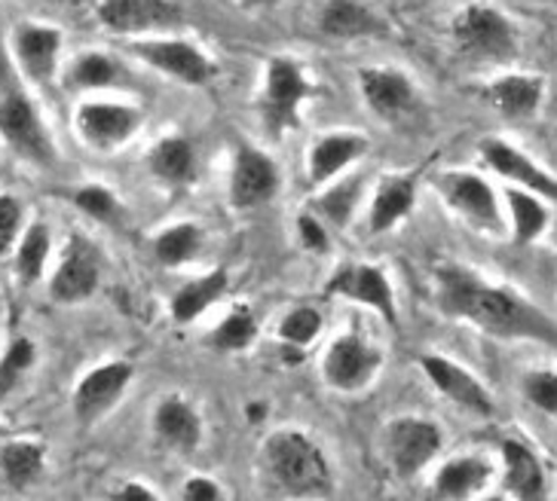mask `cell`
<instances>
[{
	"label": "cell",
	"instance_id": "obj_1",
	"mask_svg": "<svg viewBox=\"0 0 557 501\" xmlns=\"http://www.w3.org/2000/svg\"><path fill=\"white\" fill-rule=\"evenodd\" d=\"M435 303L447 318L484 330L496 340H536L555 346L557 327L552 315L533 306L508 285H493L457 263L435 266Z\"/></svg>",
	"mask_w": 557,
	"mask_h": 501
},
{
	"label": "cell",
	"instance_id": "obj_2",
	"mask_svg": "<svg viewBox=\"0 0 557 501\" xmlns=\"http://www.w3.org/2000/svg\"><path fill=\"white\" fill-rule=\"evenodd\" d=\"M263 468L270 480L288 496H325L331 492V465L319 443L297 428L273 431L263 443Z\"/></svg>",
	"mask_w": 557,
	"mask_h": 501
},
{
	"label": "cell",
	"instance_id": "obj_3",
	"mask_svg": "<svg viewBox=\"0 0 557 501\" xmlns=\"http://www.w3.org/2000/svg\"><path fill=\"white\" fill-rule=\"evenodd\" d=\"M0 138L13 153L34 165L50 168L55 162V147L50 141L47 123L32 96L25 92L16 67L10 65L3 43H0Z\"/></svg>",
	"mask_w": 557,
	"mask_h": 501
},
{
	"label": "cell",
	"instance_id": "obj_4",
	"mask_svg": "<svg viewBox=\"0 0 557 501\" xmlns=\"http://www.w3.org/2000/svg\"><path fill=\"white\" fill-rule=\"evenodd\" d=\"M450 37L466 59H478V62L503 65V62H511L521 49L515 22L487 0H475L469 7H462L450 25Z\"/></svg>",
	"mask_w": 557,
	"mask_h": 501
},
{
	"label": "cell",
	"instance_id": "obj_5",
	"mask_svg": "<svg viewBox=\"0 0 557 501\" xmlns=\"http://www.w3.org/2000/svg\"><path fill=\"white\" fill-rule=\"evenodd\" d=\"M319 96V86L307 77L304 62L292 55H273L263 67L261 89V116L267 131L282 138L285 131L300 126V108L304 101Z\"/></svg>",
	"mask_w": 557,
	"mask_h": 501
},
{
	"label": "cell",
	"instance_id": "obj_6",
	"mask_svg": "<svg viewBox=\"0 0 557 501\" xmlns=\"http://www.w3.org/2000/svg\"><path fill=\"white\" fill-rule=\"evenodd\" d=\"M96 18L101 28L123 37L181 32L187 25V13L178 0H99Z\"/></svg>",
	"mask_w": 557,
	"mask_h": 501
},
{
	"label": "cell",
	"instance_id": "obj_7",
	"mask_svg": "<svg viewBox=\"0 0 557 501\" xmlns=\"http://www.w3.org/2000/svg\"><path fill=\"white\" fill-rule=\"evenodd\" d=\"M442 450V428L435 422L401 416L393 419L383 431V453L389 459L395 477L410 480Z\"/></svg>",
	"mask_w": 557,
	"mask_h": 501
},
{
	"label": "cell",
	"instance_id": "obj_8",
	"mask_svg": "<svg viewBox=\"0 0 557 501\" xmlns=\"http://www.w3.org/2000/svg\"><path fill=\"white\" fill-rule=\"evenodd\" d=\"M132 52L148 62L150 67H157L160 74L172 77V80L187 83V86H209L218 77V65L194 47L190 40L181 37H150V40H135Z\"/></svg>",
	"mask_w": 557,
	"mask_h": 501
},
{
	"label": "cell",
	"instance_id": "obj_9",
	"mask_svg": "<svg viewBox=\"0 0 557 501\" xmlns=\"http://www.w3.org/2000/svg\"><path fill=\"white\" fill-rule=\"evenodd\" d=\"M432 187L450 209L459 211L462 221H469L475 229H484V233L503 229L496 193L484 178H478L472 172H438L432 178Z\"/></svg>",
	"mask_w": 557,
	"mask_h": 501
},
{
	"label": "cell",
	"instance_id": "obj_10",
	"mask_svg": "<svg viewBox=\"0 0 557 501\" xmlns=\"http://www.w3.org/2000/svg\"><path fill=\"white\" fill-rule=\"evenodd\" d=\"M141 111L120 101H83L74 114V126L92 150H116L141 129Z\"/></svg>",
	"mask_w": 557,
	"mask_h": 501
},
{
	"label": "cell",
	"instance_id": "obj_11",
	"mask_svg": "<svg viewBox=\"0 0 557 501\" xmlns=\"http://www.w3.org/2000/svg\"><path fill=\"white\" fill-rule=\"evenodd\" d=\"M99 251L92 248V242H89L86 236L74 233V236L67 239L65 251H62L59 270L52 275L50 297L55 303H65V306H71V303H83V300H89L92 293L99 291Z\"/></svg>",
	"mask_w": 557,
	"mask_h": 501
},
{
	"label": "cell",
	"instance_id": "obj_12",
	"mask_svg": "<svg viewBox=\"0 0 557 501\" xmlns=\"http://www.w3.org/2000/svg\"><path fill=\"white\" fill-rule=\"evenodd\" d=\"M135 367L129 361H108L96 371H89L83 376L77 388H74V416L81 422L83 428L96 425L101 416H108L116 406V401L123 398V391L129 388Z\"/></svg>",
	"mask_w": 557,
	"mask_h": 501
},
{
	"label": "cell",
	"instance_id": "obj_13",
	"mask_svg": "<svg viewBox=\"0 0 557 501\" xmlns=\"http://www.w3.org/2000/svg\"><path fill=\"white\" fill-rule=\"evenodd\" d=\"M380 364H383V355L377 349L361 340V334L349 330L331 342L322 361V376L337 391H359L377 376Z\"/></svg>",
	"mask_w": 557,
	"mask_h": 501
},
{
	"label": "cell",
	"instance_id": "obj_14",
	"mask_svg": "<svg viewBox=\"0 0 557 501\" xmlns=\"http://www.w3.org/2000/svg\"><path fill=\"white\" fill-rule=\"evenodd\" d=\"M325 293L364 303V306H371L374 312H380L383 322L389 324V327H398L393 281L386 278V273H383L380 266H371V263H344V266L329 278Z\"/></svg>",
	"mask_w": 557,
	"mask_h": 501
},
{
	"label": "cell",
	"instance_id": "obj_15",
	"mask_svg": "<svg viewBox=\"0 0 557 501\" xmlns=\"http://www.w3.org/2000/svg\"><path fill=\"white\" fill-rule=\"evenodd\" d=\"M278 168L258 147H239L230 175V202L233 209H258L278 193Z\"/></svg>",
	"mask_w": 557,
	"mask_h": 501
},
{
	"label": "cell",
	"instance_id": "obj_16",
	"mask_svg": "<svg viewBox=\"0 0 557 501\" xmlns=\"http://www.w3.org/2000/svg\"><path fill=\"white\" fill-rule=\"evenodd\" d=\"M65 43V34L52 25L40 22H22L13 32V52H16L18 71L37 86H50L59 67V52Z\"/></svg>",
	"mask_w": 557,
	"mask_h": 501
},
{
	"label": "cell",
	"instance_id": "obj_17",
	"mask_svg": "<svg viewBox=\"0 0 557 501\" xmlns=\"http://www.w3.org/2000/svg\"><path fill=\"white\" fill-rule=\"evenodd\" d=\"M359 89L364 104L383 120L405 116L417 108V86L405 71L395 67H361Z\"/></svg>",
	"mask_w": 557,
	"mask_h": 501
},
{
	"label": "cell",
	"instance_id": "obj_18",
	"mask_svg": "<svg viewBox=\"0 0 557 501\" xmlns=\"http://www.w3.org/2000/svg\"><path fill=\"white\" fill-rule=\"evenodd\" d=\"M423 371L432 379V386L442 391L444 398H450L454 404L462 406L466 413H475L491 419L493 416V398L487 394V388L481 386V379L472 376L469 371H462L459 364H454L450 358L442 355H423L420 358Z\"/></svg>",
	"mask_w": 557,
	"mask_h": 501
},
{
	"label": "cell",
	"instance_id": "obj_19",
	"mask_svg": "<svg viewBox=\"0 0 557 501\" xmlns=\"http://www.w3.org/2000/svg\"><path fill=\"white\" fill-rule=\"evenodd\" d=\"M481 160L491 165L496 175L521 184L524 190L536 196H545V199H555L557 196V180L552 172H545L542 165L530 160L527 153H521L518 147L506 145L503 138H484L481 147H478Z\"/></svg>",
	"mask_w": 557,
	"mask_h": 501
},
{
	"label": "cell",
	"instance_id": "obj_20",
	"mask_svg": "<svg viewBox=\"0 0 557 501\" xmlns=\"http://www.w3.org/2000/svg\"><path fill=\"white\" fill-rule=\"evenodd\" d=\"M319 32L331 40H364V37H386L389 25L361 0H325L319 7Z\"/></svg>",
	"mask_w": 557,
	"mask_h": 501
},
{
	"label": "cell",
	"instance_id": "obj_21",
	"mask_svg": "<svg viewBox=\"0 0 557 501\" xmlns=\"http://www.w3.org/2000/svg\"><path fill=\"white\" fill-rule=\"evenodd\" d=\"M368 150V138L359 131H329L322 135L315 145L310 147L307 156V172H310V184H329L331 178H337L346 165L364 156Z\"/></svg>",
	"mask_w": 557,
	"mask_h": 501
},
{
	"label": "cell",
	"instance_id": "obj_22",
	"mask_svg": "<svg viewBox=\"0 0 557 501\" xmlns=\"http://www.w3.org/2000/svg\"><path fill=\"white\" fill-rule=\"evenodd\" d=\"M153 431L175 453H194L202 440V419L194 404H187L178 394H169L153 410Z\"/></svg>",
	"mask_w": 557,
	"mask_h": 501
},
{
	"label": "cell",
	"instance_id": "obj_23",
	"mask_svg": "<svg viewBox=\"0 0 557 501\" xmlns=\"http://www.w3.org/2000/svg\"><path fill=\"white\" fill-rule=\"evenodd\" d=\"M545 83L533 74H503L484 89V98L506 120H530L540 111Z\"/></svg>",
	"mask_w": 557,
	"mask_h": 501
},
{
	"label": "cell",
	"instance_id": "obj_24",
	"mask_svg": "<svg viewBox=\"0 0 557 501\" xmlns=\"http://www.w3.org/2000/svg\"><path fill=\"white\" fill-rule=\"evenodd\" d=\"M417 202V172L413 175H386L377 184V196L368 214V229L377 233H389L395 224H401Z\"/></svg>",
	"mask_w": 557,
	"mask_h": 501
},
{
	"label": "cell",
	"instance_id": "obj_25",
	"mask_svg": "<svg viewBox=\"0 0 557 501\" xmlns=\"http://www.w3.org/2000/svg\"><path fill=\"white\" fill-rule=\"evenodd\" d=\"M503 462H506L503 484H506L508 496L521 501H536L545 496V471H542L540 455L533 453L524 440H506Z\"/></svg>",
	"mask_w": 557,
	"mask_h": 501
},
{
	"label": "cell",
	"instance_id": "obj_26",
	"mask_svg": "<svg viewBox=\"0 0 557 501\" xmlns=\"http://www.w3.org/2000/svg\"><path fill=\"white\" fill-rule=\"evenodd\" d=\"M493 465L481 455H457L447 465H442L435 477V496L438 499L462 501L478 496L484 486L491 484Z\"/></svg>",
	"mask_w": 557,
	"mask_h": 501
},
{
	"label": "cell",
	"instance_id": "obj_27",
	"mask_svg": "<svg viewBox=\"0 0 557 501\" xmlns=\"http://www.w3.org/2000/svg\"><path fill=\"white\" fill-rule=\"evenodd\" d=\"M148 168L153 178L172 187H184L197 175V153L194 145L181 135H165L148 150Z\"/></svg>",
	"mask_w": 557,
	"mask_h": 501
},
{
	"label": "cell",
	"instance_id": "obj_28",
	"mask_svg": "<svg viewBox=\"0 0 557 501\" xmlns=\"http://www.w3.org/2000/svg\"><path fill=\"white\" fill-rule=\"evenodd\" d=\"M230 288V275L224 266H214L212 273H206L197 281H187L175 297H172V322L190 324L209 306H214Z\"/></svg>",
	"mask_w": 557,
	"mask_h": 501
},
{
	"label": "cell",
	"instance_id": "obj_29",
	"mask_svg": "<svg viewBox=\"0 0 557 501\" xmlns=\"http://www.w3.org/2000/svg\"><path fill=\"white\" fill-rule=\"evenodd\" d=\"M47 453L37 440H7L0 443V480L10 489H28L40 480Z\"/></svg>",
	"mask_w": 557,
	"mask_h": 501
},
{
	"label": "cell",
	"instance_id": "obj_30",
	"mask_svg": "<svg viewBox=\"0 0 557 501\" xmlns=\"http://www.w3.org/2000/svg\"><path fill=\"white\" fill-rule=\"evenodd\" d=\"M506 202L511 227H515V245H530L548 227V209L536 193H530L524 187H508Z\"/></svg>",
	"mask_w": 557,
	"mask_h": 501
},
{
	"label": "cell",
	"instance_id": "obj_31",
	"mask_svg": "<svg viewBox=\"0 0 557 501\" xmlns=\"http://www.w3.org/2000/svg\"><path fill=\"white\" fill-rule=\"evenodd\" d=\"M123 77V67L116 59L104 52H86L74 65L67 67L65 83L71 89H108Z\"/></svg>",
	"mask_w": 557,
	"mask_h": 501
},
{
	"label": "cell",
	"instance_id": "obj_32",
	"mask_svg": "<svg viewBox=\"0 0 557 501\" xmlns=\"http://www.w3.org/2000/svg\"><path fill=\"white\" fill-rule=\"evenodd\" d=\"M52 251V236L47 224H32L25 229V236L18 239L16 248V273L25 285H34L44 270H47V260Z\"/></svg>",
	"mask_w": 557,
	"mask_h": 501
},
{
	"label": "cell",
	"instance_id": "obj_33",
	"mask_svg": "<svg viewBox=\"0 0 557 501\" xmlns=\"http://www.w3.org/2000/svg\"><path fill=\"white\" fill-rule=\"evenodd\" d=\"M202 239L206 236H202V229L197 224H175V227H165L153 239V254L163 266H178V263L197 258Z\"/></svg>",
	"mask_w": 557,
	"mask_h": 501
},
{
	"label": "cell",
	"instance_id": "obj_34",
	"mask_svg": "<svg viewBox=\"0 0 557 501\" xmlns=\"http://www.w3.org/2000/svg\"><path fill=\"white\" fill-rule=\"evenodd\" d=\"M255 337H258V322H255L251 309L236 306L224 322L214 327L209 342L218 352H243L255 342Z\"/></svg>",
	"mask_w": 557,
	"mask_h": 501
},
{
	"label": "cell",
	"instance_id": "obj_35",
	"mask_svg": "<svg viewBox=\"0 0 557 501\" xmlns=\"http://www.w3.org/2000/svg\"><path fill=\"white\" fill-rule=\"evenodd\" d=\"M37 361V346L28 337H16L0 358V401L22 383V376L32 371Z\"/></svg>",
	"mask_w": 557,
	"mask_h": 501
},
{
	"label": "cell",
	"instance_id": "obj_36",
	"mask_svg": "<svg viewBox=\"0 0 557 501\" xmlns=\"http://www.w3.org/2000/svg\"><path fill=\"white\" fill-rule=\"evenodd\" d=\"M361 196V180L352 178L346 184H337L331 187L322 196H315V209L322 211L329 217L334 227H346L352 221V211H356V202Z\"/></svg>",
	"mask_w": 557,
	"mask_h": 501
},
{
	"label": "cell",
	"instance_id": "obj_37",
	"mask_svg": "<svg viewBox=\"0 0 557 501\" xmlns=\"http://www.w3.org/2000/svg\"><path fill=\"white\" fill-rule=\"evenodd\" d=\"M319 330H322L319 309L297 306L278 324V340L285 342V346H292V349H304V346H310L319 337Z\"/></svg>",
	"mask_w": 557,
	"mask_h": 501
},
{
	"label": "cell",
	"instance_id": "obj_38",
	"mask_svg": "<svg viewBox=\"0 0 557 501\" xmlns=\"http://www.w3.org/2000/svg\"><path fill=\"white\" fill-rule=\"evenodd\" d=\"M521 388H524L527 401L542 410V413H548V416H555L557 413V376L555 371H530L524 373V379H521Z\"/></svg>",
	"mask_w": 557,
	"mask_h": 501
},
{
	"label": "cell",
	"instance_id": "obj_39",
	"mask_svg": "<svg viewBox=\"0 0 557 501\" xmlns=\"http://www.w3.org/2000/svg\"><path fill=\"white\" fill-rule=\"evenodd\" d=\"M74 205L83 209L89 217H96V221H114L116 205L114 193L108 190V187H101V184H86V187H77V193H74Z\"/></svg>",
	"mask_w": 557,
	"mask_h": 501
},
{
	"label": "cell",
	"instance_id": "obj_40",
	"mask_svg": "<svg viewBox=\"0 0 557 501\" xmlns=\"http://www.w3.org/2000/svg\"><path fill=\"white\" fill-rule=\"evenodd\" d=\"M22 233V202L13 193H0V258L18 242Z\"/></svg>",
	"mask_w": 557,
	"mask_h": 501
},
{
	"label": "cell",
	"instance_id": "obj_41",
	"mask_svg": "<svg viewBox=\"0 0 557 501\" xmlns=\"http://www.w3.org/2000/svg\"><path fill=\"white\" fill-rule=\"evenodd\" d=\"M297 236H300V245L312 254H329V233H325L322 221L315 214H300L297 217Z\"/></svg>",
	"mask_w": 557,
	"mask_h": 501
},
{
	"label": "cell",
	"instance_id": "obj_42",
	"mask_svg": "<svg viewBox=\"0 0 557 501\" xmlns=\"http://www.w3.org/2000/svg\"><path fill=\"white\" fill-rule=\"evenodd\" d=\"M224 489L214 484L212 477H190L184 484V501H221Z\"/></svg>",
	"mask_w": 557,
	"mask_h": 501
},
{
	"label": "cell",
	"instance_id": "obj_43",
	"mask_svg": "<svg viewBox=\"0 0 557 501\" xmlns=\"http://www.w3.org/2000/svg\"><path fill=\"white\" fill-rule=\"evenodd\" d=\"M111 499L114 501H157V492H153V489H148L145 484H126V486H120Z\"/></svg>",
	"mask_w": 557,
	"mask_h": 501
}]
</instances>
